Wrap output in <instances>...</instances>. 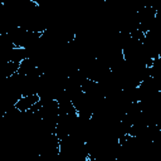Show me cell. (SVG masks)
Listing matches in <instances>:
<instances>
[{
	"label": "cell",
	"instance_id": "obj_1",
	"mask_svg": "<svg viewBox=\"0 0 161 161\" xmlns=\"http://www.w3.org/2000/svg\"><path fill=\"white\" fill-rule=\"evenodd\" d=\"M40 98L38 93H30V94H21L18 101L15 102L14 107L20 112V113H25L31 111L38 103H39Z\"/></svg>",
	"mask_w": 161,
	"mask_h": 161
}]
</instances>
